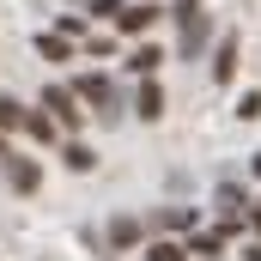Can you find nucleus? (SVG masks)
I'll use <instances>...</instances> for the list:
<instances>
[{"label":"nucleus","mask_w":261,"mask_h":261,"mask_svg":"<svg viewBox=\"0 0 261 261\" xmlns=\"http://www.w3.org/2000/svg\"><path fill=\"white\" fill-rule=\"evenodd\" d=\"M134 116H140V122H158V116H164V85H158V79H140V85H134Z\"/></svg>","instance_id":"423d86ee"},{"label":"nucleus","mask_w":261,"mask_h":261,"mask_svg":"<svg viewBox=\"0 0 261 261\" xmlns=\"http://www.w3.org/2000/svg\"><path fill=\"white\" fill-rule=\"evenodd\" d=\"M255 176H261V152H255Z\"/></svg>","instance_id":"4be33fe9"},{"label":"nucleus","mask_w":261,"mask_h":261,"mask_svg":"<svg viewBox=\"0 0 261 261\" xmlns=\"http://www.w3.org/2000/svg\"><path fill=\"white\" fill-rule=\"evenodd\" d=\"M24 116H31V110H24L18 97H0V134H6V128H24Z\"/></svg>","instance_id":"2eb2a0df"},{"label":"nucleus","mask_w":261,"mask_h":261,"mask_svg":"<svg viewBox=\"0 0 261 261\" xmlns=\"http://www.w3.org/2000/svg\"><path fill=\"white\" fill-rule=\"evenodd\" d=\"M122 6H128V0H91V12H97V18H110V24H116V12H122Z\"/></svg>","instance_id":"6ab92c4d"},{"label":"nucleus","mask_w":261,"mask_h":261,"mask_svg":"<svg viewBox=\"0 0 261 261\" xmlns=\"http://www.w3.org/2000/svg\"><path fill=\"white\" fill-rule=\"evenodd\" d=\"M24 134H31V140H55V116H49V110H31V116H24Z\"/></svg>","instance_id":"ddd939ff"},{"label":"nucleus","mask_w":261,"mask_h":261,"mask_svg":"<svg viewBox=\"0 0 261 261\" xmlns=\"http://www.w3.org/2000/svg\"><path fill=\"white\" fill-rule=\"evenodd\" d=\"M152 24H158V6H152V0H128V6L116 12V31H122V37H146Z\"/></svg>","instance_id":"20e7f679"},{"label":"nucleus","mask_w":261,"mask_h":261,"mask_svg":"<svg viewBox=\"0 0 261 261\" xmlns=\"http://www.w3.org/2000/svg\"><path fill=\"white\" fill-rule=\"evenodd\" d=\"M249 225H255V231H261V200H255V206H249Z\"/></svg>","instance_id":"aec40b11"},{"label":"nucleus","mask_w":261,"mask_h":261,"mask_svg":"<svg viewBox=\"0 0 261 261\" xmlns=\"http://www.w3.org/2000/svg\"><path fill=\"white\" fill-rule=\"evenodd\" d=\"M225 237H231V231H200V237H189V255H219V249H225Z\"/></svg>","instance_id":"f8f14e48"},{"label":"nucleus","mask_w":261,"mask_h":261,"mask_svg":"<svg viewBox=\"0 0 261 261\" xmlns=\"http://www.w3.org/2000/svg\"><path fill=\"white\" fill-rule=\"evenodd\" d=\"M37 55H43V61H73V43H67L61 31H43V37H37Z\"/></svg>","instance_id":"1a4fd4ad"},{"label":"nucleus","mask_w":261,"mask_h":261,"mask_svg":"<svg viewBox=\"0 0 261 261\" xmlns=\"http://www.w3.org/2000/svg\"><path fill=\"white\" fill-rule=\"evenodd\" d=\"M237 55H243V43H237V31H225V37H219V49H213V79H219V85H231V79H237Z\"/></svg>","instance_id":"39448f33"},{"label":"nucleus","mask_w":261,"mask_h":261,"mask_svg":"<svg viewBox=\"0 0 261 261\" xmlns=\"http://www.w3.org/2000/svg\"><path fill=\"white\" fill-rule=\"evenodd\" d=\"M243 261H261V243H249V249H243Z\"/></svg>","instance_id":"412c9836"},{"label":"nucleus","mask_w":261,"mask_h":261,"mask_svg":"<svg viewBox=\"0 0 261 261\" xmlns=\"http://www.w3.org/2000/svg\"><path fill=\"white\" fill-rule=\"evenodd\" d=\"M61 164H67V170H91V164H97V152L73 140V146H67V152H61Z\"/></svg>","instance_id":"dca6fc26"},{"label":"nucleus","mask_w":261,"mask_h":261,"mask_svg":"<svg viewBox=\"0 0 261 261\" xmlns=\"http://www.w3.org/2000/svg\"><path fill=\"white\" fill-rule=\"evenodd\" d=\"M6 182H12L18 195H37V189H43V170H37L31 158H6Z\"/></svg>","instance_id":"0eeeda50"},{"label":"nucleus","mask_w":261,"mask_h":261,"mask_svg":"<svg viewBox=\"0 0 261 261\" xmlns=\"http://www.w3.org/2000/svg\"><path fill=\"white\" fill-rule=\"evenodd\" d=\"M146 261H189V243H176V237H158V243H146Z\"/></svg>","instance_id":"9b49d317"},{"label":"nucleus","mask_w":261,"mask_h":261,"mask_svg":"<svg viewBox=\"0 0 261 261\" xmlns=\"http://www.w3.org/2000/svg\"><path fill=\"white\" fill-rule=\"evenodd\" d=\"M73 97H79V103H91V116L122 122V91H116L103 73H79V79H73Z\"/></svg>","instance_id":"f03ea898"},{"label":"nucleus","mask_w":261,"mask_h":261,"mask_svg":"<svg viewBox=\"0 0 261 261\" xmlns=\"http://www.w3.org/2000/svg\"><path fill=\"white\" fill-rule=\"evenodd\" d=\"M55 31L73 43V37H85V18H79V12H61V24H55Z\"/></svg>","instance_id":"a211bd4d"},{"label":"nucleus","mask_w":261,"mask_h":261,"mask_svg":"<svg viewBox=\"0 0 261 261\" xmlns=\"http://www.w3.org/2000/svg\"><path fill=\"white\" fill-rule=\"evenodd\" d=\"M158 67H164V49H158V43H140V49L128 55V73H134V79H152Z\"/></svg>","instance_id":"6e6552de"},{"label":"nucleus","mask_w":261,"mask_h":261,"mask_svg":"<svg viewBox=\"0 0 261 261\" xmlns=\"http://www.w3.org/2000/svg\"><path fill=\"white\" fill-rule=\"evenodd\" d=\"M170 18H176V55H182V61H195L200 49H206V37H213V12H206L200 0H176V6H170Z\"/></svg>","instance_id":"f257e3e1"},{"label":"nucleus","mask_w":261,"mask_h":261,"mask_svg":"<svg viewBox=\"0 0 261 261\" xmlns=\"http://www.w3.org/2000/svg\"><path fill=\"white\" fill-rule=\"evenodd\" d=\"M237 122H261V91H243L237 97Z\"/></svg>","instance_id":"f3484780"},{"label":"nucleus","mask_w":261,"mask_h":261,"mask_svg":"<svg viewBox=\"0 0 261 261\" xmlns=\"http://www.w3.org/2000/svg\"><path fill=\"white\" fill-rule=\"evenodd\" d=\"M43 110L55 116V128H79L85 122V103L73 97V85H43Z\"/></svg>","instance_id":"7ed1b4c3"},{"label":"nucleus","mask_w":261,"mask_h":261,"mask_svg":"<svg viewBox=\"0 0 261 261\" xmlns=\"http://www.w3.org/2000/svg\"><path fill=\"white\" fill-rule=\"evenodd\" d=\"M158 225H164V231H195V206H164Z\"/></svg>","instance_id":"4468645a"},{"label":"nucleus","mask_w":261,"mask_h":261,"mask_svg":"<svg viewBox=\"0 0 261 261\" xmlns=\"http://www.w3.org/2000/svg\"><path fill=\"white\" fill-rule=\"evenodd\" d=\"M110 243H116V249H134V243H140V219H128V213L110 219Z\"/></svg>","instance_id":"9d476101"}]
</instances>
